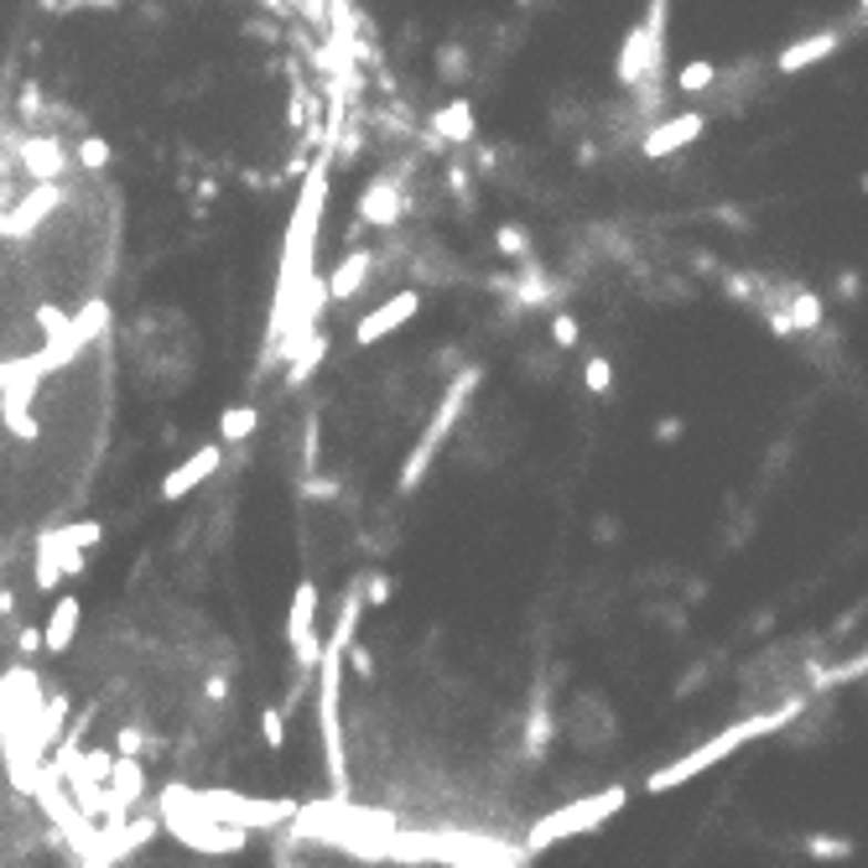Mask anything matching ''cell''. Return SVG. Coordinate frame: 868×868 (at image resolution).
Returning a JSON list of instances; mask_svg holds the SVG:
<instances>
[{
    "instance_id": "obj_1",
    "label": "cell",
    "mask_w": 868,
    "mask_h": 868,
    "mask_svg": "<svg viewBox=\"0 0 868 868\" xmlns=\"http://www.w3.org/2000/svg\"><path fill=\"white\" fill-rule=\"evenodd\" d=\"M120 349H125V364H131L136 385H146V391H183L198 375V328L172 307L136 312Z\"/></svg>"
}]
</instances>
